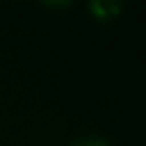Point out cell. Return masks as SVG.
I'll return each mask as SVG.
<instances>
[{"instance_id":"cell-1","label":"cell","mask_w":146,"mask_h":146,"mask_svg":"<svg viewBox=\"0 0 146 146\" xmlns=\"http://www.w3.org/2000/svg\"><path fill=\"white\" fill-rule=\"evenodd\" d=\"M89 9L98 16V18H103V21H107V18H112L114 14H119L121 11V5H107V2H94V5H89Z\"/></svg>"},{"instance_id":"cell-2","label":"cell","mask_w":146,"mask_h":146,"mask_svg":"<svg viewBox=\"0 0 146 146\" xmlns=\"http://www.w3.org/2000/svg\"><path fill=\"white\" fill-rule=\"evenodd\" d=\"M73 146H112L105 137H98V135H84L80 139L73 141Z\"/></svg>"}]
</instances>
